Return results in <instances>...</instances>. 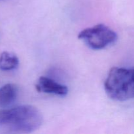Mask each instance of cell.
Returning a JSON list of instances; mask_svg holds the SVG:
<instances>
[{"mask_svg":"<svg viewBox=\"0 0 134 134\" xmlns=\"http://www.w3.org/2000/svg\"><path fill=\"white\" fill-rule=\"evenodd\" d=\"M105 90L111 99L124 102L134 98V68L114 67L105 81Z\"/></svg>","mask_w":134,"mask_h":134,"instance_id":"obj_2","label":"cell"},{"mask_svg":"<svg viewBox=\"0 0 134 134\" xmlns=\"http://www.w3.org/2000/svg\"><path fill=\"white\" fill-rule=\"evenodd\" d=\"M78 38L94 50H101L113 44L118 39L117 34L103 24L82 30Z\"/></svg>","mask_w":134,"mask_h":134,"instance_id":"obj_3","label":"cell"},{"mask_svg":"<svg viewBox=\"0 0 134 134\" xmlns=\"http://www.w3.org/2000/svg\"><path fill=\"white\" fill-rule=\"evenodd\" d=\"M18 89L16 85L8 83L0 88V107H6L13 104L18 96Z\"/></svg>","mask_w":134,"mask_h":134,"instance_id":"obj_5","label":"cell"},{"mask_svg":"<svg viewBox=\"0 0 134 134\" xmlns=\"http://www.w3.org/2000/svg\"><path fill=\"white\" fill-rule=\"evenodd\" d=\"M19 65V59L14 54L3 52L0 55V69L2 71H12Z\"/></svg>","mask_w":134,"mask_h":134,"instance_id":"obj_6","label":"cell"},{"mask_svg":"<svg viewBox=\"0 0 134 134\" xmlns=\"http://www.w3.org/2000/svg\"><path fill=\"white\" fill-rule=\"evenodd\" d=\"M42 123L41 113L33 105H24L0 110V133H32Z\"/></svg>","mask_w":134,"mask_h":134,"instance_id":"obj_1","label":"cell"},{"mask_svg":"<svg viewBox=\"0 0 134 134\" xmlns=\"http://www.w3.org/2000/svg\"><path fill=\"white\" fill-rule=\"evenodd\" d=\"M35 88L39 92L54 94L60 96H65L68 93V86L44 76H42L38 79Z\"/></svg>","mask_w":134,"mask_h":134,"instance_id":"obj_4","label":"cell"}]
</instances>
